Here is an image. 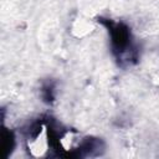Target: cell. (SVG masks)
<instances>
[{"label": "cell", "mask_w": 159, "mask_h": 159, "mask_svg": "<svg viewBox=\"0 0 159 159\" xmlns=\"http://www.w3.org/2000/svg\"><path fill=\"white\" fill-rule=\"evenodd\" d=\"M27 148L31 155L34 157H42L48 148V133L47 128L45 125H40V128L34 132L29 140H27Z\"/></svg>", "instance_id": "1"}]
</instances>
